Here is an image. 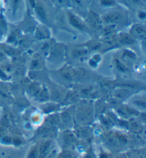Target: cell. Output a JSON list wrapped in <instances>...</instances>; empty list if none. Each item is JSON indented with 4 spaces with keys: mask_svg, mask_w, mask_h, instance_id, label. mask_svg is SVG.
<instances>
[{
    "mask_svg": "<svg viewBox=\"0 0 146 158\" xmlns=\"http://www.w3.org/2000/svg\"><path fill=\"white\" fill-rule=\"evenodd\" d=\"M71 115L69 111H65L61 114V119L64 123H69L71 121Z\"/></svg>",
    "mask_w": 146,
    "mask_h": 158,
    "instance_id": "obj_17",
    "label": "cell"
},
{
    "mask_svg": "<svg viewBox=\"0 0 146 158\" xmlns=\"http://www.w3.org/2000/svg\"><path fill=\"white\" fill-rule=\"evenodd\" d=\"M101 17L103 24H106L107 25H116L122 22L126 18L120 11H112V12L106 13Z\"/></svg>",
    "mask_w": 146,
    "mask_h": 158,
    "instance_id": "obj_1",
    "label": "cell"
},
{
    "mask_svg": "<svg viewBox=\"0 0 146 158\" xmlns=\"http://www.w3.org/2000/svg\"><path fill=\"white\" fill-rule=\"evenodd\" d=\"M100 4L101 6H105V7H113L116 4L115 0H101Z\"/></svg>",
    "mask_w": 146,
    "mask_h": 158,
    "instance_id": "obj_14",
    "label": "cell"
},
{
    "mask_svg": "<svg viewBox=\"0 0 146 158\" xmlns=\"http://www.w3.org/2000/svg\"><path fill=\"white\" fill-rule=\"evenodd\" d=\"M39 157V152L38 150H37L36 147H34L33 149L31 150V152H30L28 158H37Z\"/></svg>",
    "mask_w": 146,
    "mask_h": 158,
    "instance_id": "obj_20",
    "label": "cell"
},
{
    "mask_svg": "<svg viewBox=\"0 0 146 158\" xmlns=\"http://www.w3.org/2000/svg\"><path fill=\"white\" fill-rule=\"evenodd\" d=\"M54 127H52V126H45V127H42L41 128L39 129V134L41 136H46V135H48L52 134L53 131H54Z\"/></svg>",
    "mask_w": 146,
    "mask_h": 158,
    "instance_id": "obj_12",
    "label": "cell"
},
{
    "mask_svg": "<svg viewBox=\"0 0 146 158\" xmlns=\"http://www.w3.org/2000/svg\"><path fill=\"white\" fill-rule=\"evenodd\" d=\"M138 15V18L140 19V20L144 21V20L145 19V18H146V14H145V11H139V12H138V15Z\"/></svg>",
    "mask_w": 146,
    "mask_h": 158,
    "instance_id": "obj_26",
    "label": "cell"
},
{
    "mask_svg": "<svg viewBox=\"0 0 146 158\" xmlns=\"http://www.w3.org/2000/svg\"><path fill=\"white\" fill-rule=\"evenodd\" d=\"M81 135L83 137H89V130H87L86 128L82 129L81 131Z\"/></svg>",
    "mask_w": 146,
    "mask_h": 158,
    "instance_id": "obj_28",
    "label": "cell"
},
{
    "mask_svg": "<svg viewBox=\"0 0 146 158\" xmlns=\"http://www.w3.org/2000/svg\"><path fill=\"white\" fill-rule=\"evenodd\" d=\"M55 3L62 7H67L71 5V0H55Z\"/></svg>",
    "mask_w": 146,
    "mask_h": 158,
    "instance_id": "obj_16",
    "label": "cell"
},
{
    "mask_svg": "<svg viewBox=\"0 0 146 158\" xmlns=\"http://www.w3.org/2000/svg\"><path fill=\"white\" fill-rule=\"evenodd\" d=\"M60 121V118L58 115H52L48 117L47 119L46 120V125H48V126L54 127L55 125L59 124Z\"/></svg>",
    "mask_w": 146,
    "mask_h": 158,
    "instance_id": "obj_10",
    "label": "cell"
},
{
    "mask_svg": "<svg viewBox=\"0 0 146 158\" xmlns=\"http://www.w3.org/2000/svg\"><path fill=\"white\" fill-rule=\"evenodd\" d=\"M130 34L135 39H143L145 40L146 36V29L145 24L137 23L133 24L130 30Z\"/></svg>",
    "mask_w": 146,
    "mask_h": 158,
    "instance_id": "obj_3",
    "label": "cell"
},
{
    "mask_svg": "<svg viewBox=\"0 0 146 158\" xmlns=\"http://www.w3.org/2000/svg\"><path fill=\"white\" fill-rule=\"evenodd\" d=\"M34 9L36 17H38L39 19L44 24H46L48 22V16L44 7L41 5H37L36 4V6Z\"/></svg>",
    "mask_w": 146,
    "mask_h": 158,
    "instance_id": "obj_6",
    "label": "cell"
},
{
    "mask_svg": "<svg viewBox=\"0 0 146 158\" xmlns=\"http://www.w3.org/2000/svg\"><path fill=\"white\" fill-rule=\"evenodd\" d=\"M61 76L62 78H63L64 80H66L67 81H70L72 80V75L69 73V72H63V73H61Z\"/></svg>",
    "mask_w": 146,
    "mask_h": 158,
    "instance_id": "obj_21",
    "label": "cell"
},
{
    "mask_svg": "<svg viewBox=\"0 0 146 158\" xmlns=\"http://www.w3.org/2000/svg\"><path fill=\"white\" fill-rule=\"evenodd\" d=\"M19 4V0H12V10L13 13L15 14Z\"/></svg>",
    "mask_w": 146,
    "mask_h": 158,
    "instance_id": "obj_25",
    "label": "cell"
},
{
    "mask_svg": "<svg viewBox=\"0 0 146 158\" xmlns=\"http://www.w3.org/2000/svg\"><path fill=\"white\" fill-rule=\"evenodd\" d=\"M60 158H73V154L69 151H64L60 155Z\"/></svg>",
    "mask_w": 146,
    "mask_h": 158,
    "instance_id": "obj_22",
    "label": "cell"
},
{
    "mask_svg": "<svg viewBox=\"0 0 146 158\" xmlns=\"http://www.w3.org/2000/svg\"><path fill=\"white\" fill-rule=\"evenodd\" d=\"M37 97V100L41 102H45L49 99V93L48 92V90L46 88L44 89H41L40 92L39 93Z\"/></svg>",
    "mask_w": 146,
    "mask_h": 158,
    "instance_id": "obj_11",
    "label": "cell"
},
{
    "mask_svg": "<svg viewBox=\"0 0 146 158\" xmlns=\"http://www.w3.org/2000/svg\"><path fill=\"white\" fill-rule=\"evenodd\" d=\"M61 93L59 91V89L57 88H53L52 90V94H51V96H52L53 98H54V101H58L61 98Z\"/></svg>",
    "mask_w": 146,
    "mask_h": 158,
    "instance_id": "obj_15",
    "label": "cell"
},
{
    "mask_svg": "<svg viewBox=\"0 0 146 158\" xmlns=\"http://www.w3.org/2000/svg\"><path fill=\"white\" fill-rule=\"evenodd\" d=\"M120 43L123 45H132L136 42V39L128 33L122 32L118 36Z\"/></svg>",
    "mask_w": 146,
    "mask_h": 158,
    "instance_id": "obj_7",
    "label": "cell"
},
{
    "mask_svg": "<svg viewBox=\"0 0 146 158\" xmlns=\"http://www.w3.org/2000/svg\"><path fill=\"white\" fill-rule=\"evenodd\" d=\"M51 143L52 142L51 141H46L45 143H44L40 145V148H39V157L40 158H44L46 155L47 154V152L48 149H49Z\"/></svg>",
    "mask_w": 146,
    "mask_h": 158,
    "instance_id": "obj_8",
    "label": "cell"
},
{
    "mask_svg": "<svg viewBox=\"0 0 146 158\" xmlns=\"http://www.w3.org/2000/svg\"><path fill=\"white\" fill-rule=\"evenodd\" d=\"M41 66V60H40V57L38 58H35L32 60L31 61V68L32 69H38L39 66Z\"/></svg>",
    "mask_w": 146,
    "mask_h": 158,
    "instance_id": "obj_18",
    "label": "cell"
},
{
    "mask_svg": "<svg viewBox=\"0 0 146 158\" xmlns=\"http://www.w3.org/2000/svg\"><path fill=\"white\" fill-rule=\"evenodd\" d=\"M64 140L66 143L71 145L75 142V137L71 132H66L64 135Z\"/></svg>",
    "mask_w": 146,
    "mask_h": 158,
    "instance_id": "obj_13",
    "label": "cell"
},
{
    "mask_svg": "<svg viewBox=\"0 0 146 158\" xmlns=\"http://www.w3.org/2000/svg\"><path fill=\"white\" fill-rule=\"evenodd\" d=\"M116 138H117V140L119 141V143H126L127 142V138L124 135H120V134L117 135Z\"/></svg>",
    "mask_w": 146,
    "mask_h": 158,
    "instance_id": "obj_24",
    "label": "cell"
},
{
    "mask_svg": "<svg viewBox=\"0 0 146 158\" xmlns=\"http://www.w3.org/2000/svg\"><path fill=\"white\" fill-rule=\"evenodd\" d=\"M133 103L140 108H145V99H136L133 101Z\"/></svg>",
    "mask_w": 146,
    "mask_h": 158,
    "instance_id": "obj_19",
    "label": "cell"
},
{
    "mask_svg": "<svg viewBox=\"0 0 146 158\" xmlns=\"http://www.w3.org/2000/svg\"><path fill=\"white\" fill-rule=\"evenodd\" d=\"M130 126H131V128L133 130V131H138L140 128V125L136 122L131 123V124H130Z\"/></svg>",
    "mask_w": 146,
    "mask_h": 158,
    "instance_id": "obj_23",
    "label": "cell"
},
{
    "mask_svg": "<svg viewBox=\"0 0 146 158\" xmlns=\"http://www.w3.org/2000/svg\"><path fill=\"white\" fill-rule=\"evenodd\" d=\"M116 64H117L118 68L119 69V70H120L121 71H126V67H125L119 61H116Z\"/></svg>",
    "mask_w": 146,
    "mask_h": 158,
    "instance_id": "obj_27",
    "label": "cell"
},
{
    "mask_svg": "<svg viewBox=\"0 0 146 158\" xmlns=\"http://www.w3.org/2000/svg\"><path fill=\"white\" fill-rule=\"evenodd\" d=\"M89 53L87 48H78L73 49L72 51V56L74 58H81L83 56H85L86 55H87V53Z\"/></svg>",
    "mask_w": 146,
    "mask_h": 158,
    "instance_id": "obj_9",
    "label": "cell"
},
{
    "mask_svg": "<svg viewBox=\"0 0 146 158\" xmlns=\"http://www.w3.org/2000/svg\"><path fill=\"white\" fill-rule=\"evenodd\" d=\"M68 21L69 24H71V27H73L74 29H76L79 31H82L84 32L89 31V29L86 27L85 23H83V21L81 19L77 17L76 15H74L73 13L68 12Z\"/></svg>",
    "mask_w": 146,
    "mask_h": 158,
    "instance_id": "obj_2",
    "label": "cell"
},
{
    "mask_svg": "<svg viewBox=\"0 0 146 158\" xmlns=\"http://www.w3.org/2000/svg\"><path fill=\"white\" fill-rule=\"evenodd\" d=\"M29 3L31 4V6H32V8H34L36 6V0H29Z\"/></svg>",
    "mask_w": 146,
    "mask_h": 158,
    "instance_id": "obj_30",
    "label": "cell"
},
{
    "mask_svg": "<svg viewBox=\"0 0 146 158\" xmlns=\"http://www.w3.org/2000/svg\"><path fill=\"white\" fill-rule=\"evenodd\" d=\"M34 36L38 40H46V39H50L51 34L48 28L45 25L41 24L36 27Z\"/></svg>",
    "mask_w": 146,
    "mask_h": 158,
    "instance_id": "obj_4",
    "label": "cell"
},
{
    "mask_svg": "<svg viewBox=\"0 0 146 158\" xmlns=\"http://www.w3.org/2000/svg\"><path fill=\"white\" fill-rule=\"evenodd\" d=\"M74 4H76V6H82V1L81 0H71Z\"/></svg>",
    "mask_w": 146,
    "mask_h": 158,
    "instance_id": "obj_29",
    "label": "cell"
},
{
    "mask_svg": "<svg viewBox=\"0 0 146 158\" xmlns=\"http://www.w3.org/2000/svg\"><path fill=\"white\" fill-rule=\"evenodd\" d=\"M89 21L91 26L96 30L101 31L103 29V22L101 20V17L96 13L90 11L89 14Z\"/></svg>",
    "mask_w": 146,
    "mask_h": 158,
    "instance_id": "obj_5",
    "label": "cell"
},
{
    "mask_svg": "<svg viewBox=\"0 0 146 158\" xmlns=\"http://www.w3.org/2000/svg\"><path fill=\"white\" fill-rule=\"evenodd\" d=\"M119 158H126V157H123H123H119Z\"/></svg>",
    "mask_w": 146,
    "mask_h": 158,
    "instance_id": "obj_33",
    "label": "cell"
},
{
    "mask_svg": "<svg viewBox=\"0 0 146 158\" xmlns=\"http://www.w3.org/2000/svg\"><path fill=\"white\" fill-rule=\"evenodd\" d=\"M130 1H131L132 3H133L135 4H140L141 2H142L141 0H130Z\"/></svg>",
    "mask_w": 146,
    "mask_h": 158,
    "instance_id": "obj_32",
    "label": "cell"
},
{
    "mask_svg": "<svg viewBox=\"0 0 146 158\" xmlns=\"http://www.w3.org/2000/svg\"><path fill=\"white\" fill-rule=\"evenodd\" d=\"M6 59V56H5V55L2 52H0V61H4V59Z\"/></svg>",
    "mask_w": 146,
    "mask_h": 158,
    "instance_id": "obj_31",
    "label": "cell"
}]
</instances>
